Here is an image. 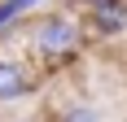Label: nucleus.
Instances as JSON below:
<instances>
[{
	"instance_id": "0eeeda50",
	"label": "nucleus",
	"mask_w": 127,
	"mask_h": 122,
	"mask_svg": "<svg viewBox=\"0 0 127 122\" xmlns=\"http://www.w3.org/2000/svg\"><path fill=\"white\" fill-rule=\"evenodd\" d=\"M0 122H4V118H0Z\"/></svg>"
},
{
	"instance_id": "f03ea898",
	"label": "nucleus",
	"mask_w": 127,
	"mask_h": 122,
	"mask_svg": "<svg viewBox=\"0 0 127 122\" xmlns=\"http://www.w3.org/2000/svg\"><path fill=\"white\" fill-rule=\"evenodd\" d=\"M39 87H44V79L22 52H0V105H18V100L35 96Z\"/></svg>"
},
{
	"instance_id": "423d86ee",
	"label": "nucleus",
	"mask_w": 127,
	"mask_h": 122,
	"mask_svg": "<svg viewBox=\"0 0 127 122\" xmlns=\"http://www.w3.org/2000/svg\"><path fill=\"white\" fill-rule=\"evenodd\" d=\"M13 122H31V118H13Z\"/></svg>"
},
{
	"instance_id": "20e7f679",
	"label": "nucleus",
	"mask_w": 127,
	"mask_h": 122,
	"mask_svg": "<svg viewBox=\"0 0 127 122\" xmlns=\"http://www.w3.org/2000/svg\"><path fill=\"white\" fill-rule=\"evenodd\" d=\"M48 122H105V118H101V109H96L92 100L66 96L62 105H53V109H48Z\"/></svg>"
},
{
	"instance_id": "39448f33",
	"label": "nucleus",
	"mask_w": 127,
	"mask_h": 122,
	"mask_svg": "<svg viewBox=\"0 0 127 122\" xmlns=\"http://www.w3.org/2000/svg\"><path fill=\"white\" fill-rule=\"evenodd\" d=\"M75 9H83V13H92V9H114V4H127V0H70Z\"/></svg>"
},
{
	"instance_id": "f257e3e1",
	"label": "nucleus",
	"mask_w": 127,
	"mask_h": 122,
	"mask_svg": "<svg viewBox=\"0 0 127 122\" xmlns=\"http://www.w3.org/2000/svg\"><path fill=\"white\" fill-rule=\"evenodd\" d=\"M22 39H26L22 57L35 65L39 79L75 70L83 61V52H88V44H92L88 26H83V13H75V9H44V13H35L22 26Z\"/></svg>"
},
{
	"instance_id": "7ed1b4c3",
	"label": "nucleus",
	"mask_w": 127,
	"mask_h": 122,
	"mask_svg": "<svg viewBox=\"0 0 127 122\" xmlns=\"http://www.w3.org/2000/svg\"><path fill=\"white\" fill-rule=\"evenodd\" d=\"M83 26H88V39H92V44H114V39L127 35V4L83 13Z\"/></svg>"
}]
</instances>
